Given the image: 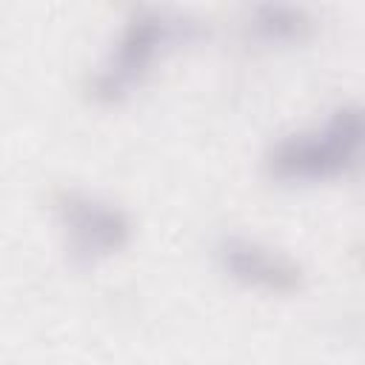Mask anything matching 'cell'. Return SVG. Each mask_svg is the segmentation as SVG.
I'll return each mask as SVG.
<instances>
[{
    "instance_id": "obj_1",
    "label": "cell",
    "mask_w": 365,
    "mask_h": 365,
    "mask_svg": "<svg viewBox=\"0 0 365 365\" xmlns=\"http://www.w3.org/2000/svg\"><path fill=\"white\" fill-rule=\"evenodd\" d=\"M365 160V106H342L317 128L277 140L265 154L274 180L314 182L351 171Z\"/></svg>"
},
{
    "instance_id": "obj_2",
    "label": "cell",
    "mask_w": 365,
    "mask_h": 365,
    "mask_svg": "<svg viewBox=\"0 0 365 365\" xmlns=\"http://www.w3.org/2000/svg\"><path fill=\"white\" fill-rule=\"evenodd\" d=\"M202 34L197 17L174 9H137L120 29L106 63L91 77V97L100 103L123 100L137 86L151 63L171 46Z\"/></svg>"
},
{
    "instance_id": "obj_3",
    "label": "cell",
    "mask_w": 365,
    "mask_h": 365,
    "mask_svg": "<svg viewBox=\"0 0 365 365\" xmlns=\"http://www.w3.org/2000/svg\"><path fill=\"white\" fill-rule=\"evenodd\" d=\"M54 214L66 234L68 254L77 262H97L117 254L131 237V220L123 208L86 191H60Z\"/></svg>"
},
{
    "instance_id": "obj_4",
    "label": "cell",
    "mask_w": 365,
    "mask_h": 365,
    "mask_svg": "<svg viewBox=\"0 0 365 365\" xmlns=\"http://www.w3.org/2000/svg\"><path fill=\"white\" fill-rule=\"evenodd\" d=\"M217 259L222 271L257 291L291 294L302 285V268L282 251L262 245L248 237H225L217 245Z\"/></svg>"
},
{
    "instance_id": "obj_5",
    "label": "cell",
    "mask_w": 365,
    "mask_h": 365,
    "mask_svg": "<svg viewBox=\"0 0 365 365\" xmlns=\"http://www.w3.org/2000/svg\"><path fill=\"white\" fill-rule=\"evenodd\" d=\"M314 17L305 6L259 3L248 11V31L262 43H299L311 34Z\"/></svg>"
}]
</instances>
